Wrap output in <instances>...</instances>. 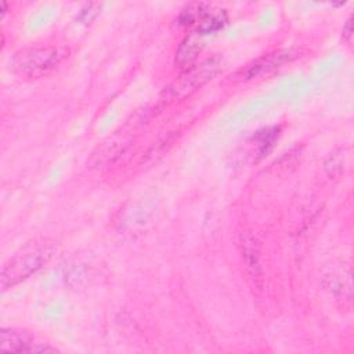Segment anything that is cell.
I'll list each match as a JSON object with an SVG mask.
<instances>
[{
    "label": "cell",
    "mask_w": 354,
    "mask_h": 354,
    "mask_svg": "<svg viewBox=\"0 0 354 354\" xmlns=\"http://www.w3.org/2000/svg\"><path fill=\"white\" fill-rule=\"evenodd\" d=\"M58 245L50 238H35L19 248L3 266L1 290L14 288L41 270L57 253Z\"/></svg>",
    "instance_id": "obj_1"
},
{
    "label": "cell",
    "mask_w": 354,
    "mask_h": 354,
    "mask_svg": "<svg viewBox=\"0 0 354 354\" xmlns=\"http://www.w3.org/2000/svg\"><path fill=\"white\" fill-rule=\"evenodd\" d=\"M68 55L69 50L65 47H26L12 54L10 69L19 77L37 79L53 72Z\"/></svg>",
    "instance_id": "obj_2"
},
{
    "label": "cell",
    "mask_w": 354,
    "mask_h": 354,
    "mask_svg": "<svg viewBox=\"0 0 354 354\" xmlns=\"http://www.w3.org/2000/svg\"><path fill=\"white\" fill-rule=\"evenodd\" d=\"M221 66L223 58L220 55H214L195 66L188 68L170 86L166 87L163 91V100L171 102L185 98L210 82L221 71Z\"/></svg>",
    "instance_id": "obj_3"
},
{
    "label": "cell",
    "mask_w": 354,
    "mask_h": 354,
    "mask_svg": "<svg viewBox=\"0 0 354 354\" xmlns=\"http://www.w3.org/2000/svg\"><path fill=\"white\" fill-rule=\"evenodd\" d=\"M297 57L300 55H299V51L296 50H278V51L261 55L253 59L252 62H249L248 65H245L243 68H241L239 71H236L232 79L238 82H246V80L261 77L264 75H268L279 69L285 64L292 62Z\"/></svg>",
    "instance_id": "obj_4"
},
{
    "label": "cell",
    "mask_w": 354,
    "mask_h": 354,
    "mask_svg": "<svg viewBox=\"0 0 354 354\" xmlns=\"http://www.w3.org/2000/svg\"><path fill=\"white\" fill-rule=\"evenodd\" d=\"M0 348L8 353H47L55 351L54 347L40 343L26 330L3 328L0 332Z\"/></svg>",
    "instance_id": "obj_5"
},
{
    "label": "cell",
    "mask_w": 354,
    "mask_h": 354,
    "mask_svg": "<svg viewBox=\"0 0 354 354\" xmlns=\"http://www.w3.org/2000/svg\"><path fill=\"white\" fill-rule=\"evenodd\" d=\"M131 134L130 131L115 133L113 136L108 137L98 148L93 152L87 165L93 169H105L111 166L130 145Z\"/></svg>",
    "instance_id": "obj_6"
},
{
    "label": "cell",
    "mask_w": 354,
    "mask_h": 354,
    "mask_svg": "<svg viewBox=\"0 0 354 354\" xmlns=\"http://www.w3.org/2000/svg\"><path fill=\"white\" fill-rule=\"evenodd\" d=\"M239 248L242 253V259L246 267L248 274L253 281H257L261 275L260 266V248L256 236H253L249 231H242L239 234Z\"/></svg>",
    "instance_id": "obj_7"
},
{
    "label": "cell",
    "mask_w": 354,
    "mask_h": 354,
    "mask_svg": "<svg viewBox=\"0 0 354 354\" xmlns=\"http://www.w3.org/2000/svg\"><path fill=\"white\" fill-rule=\"evenodd\" d=\"M202 48H203L202 35H199L196 32L191 33L181 41L180 47L177 48L176 62L183 66L187 64H191L198 57V54L202 51Z\"/></svg>",
    "instance_id": "obj_8"
},
{
    "label": "cell",
    "mask_w": 354,
    "mask_h": 354,
    "mask_svg": "<svg viewBox=\"0 0 354 354\" xmlns=\"http://www.w3.org/2000/svg\"><path fill=\"white\" fill-rule=\"evenodd\" d=\"M227 22V15L223 11H217V12H207L199 22H198V28H196V33L205 36V35H210L214 33L217 30H220Z\"/></svg>",
    "instance_id": "obj_9"
},
{
    "label": "cell",
    "mask_w": 354,
    "mask_h": 354,
    "mask_svg": "<svg viewBox=\"0 0 354 354\" xmlns=\"http://www.w3.org/2000/svg\"><path fill=\"white\" fill-rule=\"evenodd\" d=\"M207 12L209 10L203 3L187 4L177 17V25L185 26V25H192L195 22H199Z\"/></svg>",
    "instance_id": "obj_10"
},
{
    "label": "cell",
    "mask_w": 354,
    "mask_h": 354,
    "mask_svg": "<svg viewBox=\"0 0 354 354\" xmlns=\"http://www.w3.org/2000/svg\"><path fill=\"white\" fill-rule=\"evenodd\" d=\"M324 167H325V170L329 176L340 174L343 171V167H344V151H343V148H337V149L332 151L326 156V159L324 162Z\"/></svg>",
    "instance_id": "obj_11"
},
{
    "label": "cell",
    "mask_w": 354,
    "mask_h": 354,
    "mask_svg": "<svg viewBox=\"0 0 354 354\" xmlns=\"http://www.w3.org/2000/svg\"><path fill=\"white\" fill-rule=\"evenodd\" d=\"M100 8H101V6H100L98 3H88V4L83 6V7L79 10V19H80L82 22H86V24L90 22V21H93V19L98 15Z\"/></svg>",
    "instance_id": "obj_12"
},
{
    "label": "cell",
    "mask_w": 354,
    "mask_h": 354,
    "mask_svg": "<svg viewBox=\"0 0 354 354\" xmlns=\"http://www.w3.org/2000/svg\"><path fill=\"white\" fill-rule=\"evenodd\" d=\"M351 36H353V21H351V17H348V19L346 21V24L343 26V39L350 41Z\"/></svg>",
    "instance_id": "obj_13"
},
{
    "label": "cell",
    "mask_w": 354,
    "mask_h": 354,
    "mask_svg": "<svg viewBox=\"0 0 354 354\" xmlns=\"http://www.w3.org/2000/svg\"><path fill=\"white\" fill-rule=\"evenodd\" d=\"M6 12H7V3L1 1V18H4Z\"/></svg>",
    "instance_id": "obj_14"
}]
</instances>
